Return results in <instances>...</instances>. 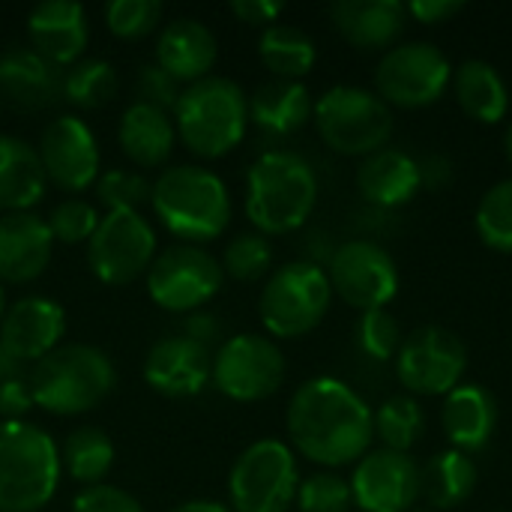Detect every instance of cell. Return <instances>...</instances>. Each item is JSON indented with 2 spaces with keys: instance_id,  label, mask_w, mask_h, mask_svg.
I'll list each match as a JSON object with an SVG mask.
<instances>
[{
  "instance_id": "obj_1",
  "label": "cell",
  "mask_w": 512,
  "mask_h": 512,
  "mask_svg": "<svg viewBox=\"0 0 512 512\" xmlns=\"http://www.w3.org/2000/svg\"><path fill=\"white\" fill-rule=\"evenodd\" d=\"M285 423L291 447L324 468L357 465L375 438V420L366 399L330 375L309 378L294 390Z\"/></svg>"
},
{
  "instance_id": "obj_2",
  "label": "cell",
  "mask_w": 512,
  "mask_h": 512,
  "mask_svg": "<svg viewBox=\"0 0 512 512\" xmlns=\"http://www.w3.org/2000/svg\"><path fill=\"white\" fill-rule=\"evenodd\" d=\"M318 204V174L294 150L261 153L246 174V216L258 234L297 231Z\"/></svg>"
},
{
  "instance_id": "obj_3",
  "label": "cell",
  "mask_w": 512,
  "mask_h": 512,
  "mask_svg": "<svg viewBox=\"0 0 512 512\" xmlns=\"http://www.w3.org/2000/svg\"><path fill=\"white\" fill-rule=\"evenodd\" d=\"M162 228L192 246L216 240L231 222V195L219 174L201 165L165 168L150 189Z\"/></svg>"
},
{
  "instance_id": "obj_4",
  "label": "cell",
  "mask_w": 512,
  "mask_h": 512,
  "mask_svg": "<svg viewBox=\"0 0 512 512\" xmlns=\"http://www.w3.org/2000/svg\"><path fill=\"white\" fill-rule=\"evenodd\" d=\"M174 129L183 144L201 159L231 153L249 129V96L222 75H207L186 84L174 105Z\"/></svg>"
},
{
  "instance_id": "obj_5",
  "label": "cell",
  "mask_w": 512,
  "mask_h": 512,
  "mask_svg": "<svg viewBox=\"0 0 512 512\" xmlns=\"http://www.w3.org/2000/svg\"><path fill=\"white\" fill-rule=\"evenodd\" d=\"M27 384L36 408L57 417H75L93 411L114 390L117 372L105 351L75 342L60 345L33 363Z\"/></svg>"
},
{
  "instance_id": "obj_6",
  "label": "cell",
  "mask_w": 512,
  "mask_h": 512,
  "mask_svg": "<svg viewBox=\"0 0 512 512\" xmlns=\"http://www.w3.org/2000/svg\"><path fill=\"white\" fill-rule=\"evenodd\" d=\"M60 450L27 420H0V512L42 510L60 486Z\"/></svg>"
},
{
  "instance_id": "obj_7",
  "label": "cell",
  "mask_w": 512,
  "mask_h": 512,
  "mask_svg": "<svg viewBox=\"0 0 512 512\" xmlns=\"http://www.w3.org/2000/svg\"><path fill=\"white\" fill-rule=\"evenodd\" d=\"M312 123L324 144L342 156H372L393 138V108L372 90L354 84H336L318 96Z\"/></svg>"
},
{
  "instance_id": "obj_8",
  "label": "cell",
  "mask_w": 512,
  "mask_h": 512,
  "mask_svg": "<svg viewBox=\"0 0 512 512\" xmlns=\"http://www.w3.org/2000/svg\"><path fill=\"white\" fill-rule=\"evenodd\" d=\"M330 303L333 288L327 270L312 261H291L267 279L258 309L270 336L300 339L327 318Z\"/></svg>"
},
{
  "instance_id": "obj_9",
  "label": "cell",
  "mask_w": 512,
  "mask_h": 512,
  "mask_svg": "<svg viewBox=\"0 0 512 512\" xmlns=\"http://www.w3.org/2000/svg\"><path fill=\"white\" fill-rule=\"evenodd\" d=\"M297 489L300 471L294 450L276 438L249 444L228 474L234 512H288L297 501Z\"/></svg>"
},
{
  "instance_id": "obj_10",
  "label": "cell",
  "mask_w": 512,
  "mask_h": 512,
  "mask_svg": "<svg viewBox=\"0 0 512 512\" xmlns=\"http://www.w3.org/2000/svg\"><path fill=\"white\" fill-rule=\"evenodd\" d=\"M225 282L222 264L201 246L174 243L162 249L147 270V294L165 312H198Z\"/></svg>"
},
{
  "instance_id": "obj_11",
  "label": "cell",
  "mask_w": 512,
  "mask_h": 512,
  "mask_svg": "<svg viewBox=\"0 0 512 512\" xmlns=\"http://www.w3.org/2000/svg\"><path fill=\"white\" fill-rule=\"evenodd\" d=\"M450 81L453 66L432 42L393 45L375 69V93L390 108H426L444 96Z\"/></svg>"
},
{
  "instance_id": "obj_12",
  "label": "cell",
  "mask_w": 512,
  "mask_h": 512,
  "mask_svg": "<svg viewBox=\"0 0 512 512\" xmlns=\"http://www.w3.org/2000/svg\"><path fill=\"white\" fill-rule=\"evenodd\" d=\"M153 258H156V234L141 213H129V210L105 213L93 237L87 240V264L102 285L120 288L147 276Z\"/></svg>"
},
{
  "instance_id": "obj_13",
  "label": "cell",
  "mask_w": 512,
  "mask_h": 512,
  "mask_svg": "<svg viewBox=\"0 0 512 512\" xmlns=\"http://www.w3.org/2000/svg\"><path fill=\"white\" fill-rule=\"evenodd\" d=\"M468 372L465 342L444 327H417L402 339L396 354V375L408 396H447Z\"/></svg>"
},
{
  "instance_id": "obj_14",
  "label": "cell",
  "mask_w": 512,
  "mask_h": 512,
  "mask_svg": "<svg viewBox=\"0 0 512 512\" xmlns=\"http://www.w3.org/2000/svg\"><path fill=\"white\" fill-rule=\"evenodd\" d=\"M285 381L279 345L258 333H240L219 345L213 357V384L231 402H264Z\"/></svg>"
},
{
  "instance_id": "obj_15",
  "label": "cell",
  "mask_w": 512,
  "mask_h": 512,
  "mask_svg": "<svg viewBox=\"0 0 512 512\" xmlns=\"http://www.w3.org/2000/svg\"><path fill=\"white\" fill-rule=\"evenodd\" d=\"M327 279L333 294L360 312L387 309V303L399 294V267L393 255L372 240L342 243L330 255Z\"/></svg>"
},
{
  "instance_id": "obj_16",
  "label": "cell",
  "mask_w": 512,
  "mask_h": 512,
  "mask_svg": "<svg viewBox=\"0 0 512 512\" xmlns=\"http://www.w3.org/2000/svg\"><path fill=\"white\" fill-rule=\"evenodd\" d=\"M36 153L45 177L63 192H84L99 180L96 135L75 114H60L57 120H51L42 129Z\"/></svg>"
},
{
  "instance_id": "obj_17",
  "label": "cell",
  "mask_w": 512,
  "mask_h": 512,
  "mask_svg": "<svg viewBox=\"0 0 512 512\" xmlns=\"http://www.w3.org/2000/svg\"><path fill=\"white\" fill-rule=\"evenodd\" d=\"M351 483L354 504L363 512H411L420 498V468L408 453L369 450Z\"/></svg>"
},
{
  "instance_id": "obj_18",
  "label": "cell",
  "mask_w": 512,
  "mask_h": 512,
  "mask_svg": "<svg viewBox=\"0 0 512 512\" xmlns=\"http://www.w3.org/2000/svg\"><path fill=\"white\" fill-rule=\"evenodd\" d=\"M144 381L171 399L198 396L213 381V351L189 336H162L147 351Z\"/></svg>"
},
{
  "instance_id": "obj_19",
  "label": "cell",
  "mask_w": 512,
  "mask_h": 512,
  "mask_svg": "<svg viewBox=\"0 0 512 512\" xmlns=\"http://www.w3.org/2000/svg\"><path fill=\"white\" fill-rule=\"evenodd\" d=\"M66 333V312L48 297H24L0 321V345L15 363H39Z\"/></svg>"
},
{
  "instance_id": "obj_20",
  "label": "cell",
  "mask_w": 512,
  "mask_h": 512,
  "mask_svg": "<svg viewBox=\"0 0 512 512\" xmlns=\"http://www.w3.org/2000/svg\"><path fill=\"white\" fill-rule=\"evenodd\" d=\"M54 252L48 219L33 210L0 216V282L24 285L39 279Z\"/></svg>"
},
{
  "instance_id": "obj_21",
  "label": "cell",
  "mask_w": 512,
  "mask_h": 512,
  "mask_svg": "<svg viewBox=\"0 0 512 512\" xmlns=\"http://www.w3.org/2000/svg\"><path fill=\"white\" fill-rule=\"evenodd\" d=\"M27 36L33 51L54 66H66L87 48V12L75 0H42L27 15Z\"/></svg>"
},
{
  "instance_id": "obj_22",
  "label": "cell",
  "mask_w": 512,
  "mask_h": 512,
  "mask_svg": "<svg viewBox=\"0 0 512 512\" xmlns=\"http://www.w3.org/2000/svg\"><path fill=\"white\" fill-rule=\"evenodd\" d=\"M63 96V72L39 51L9 45L0 54V99L15 108H45Z\"/></svg>"
},
{
  "instance_id": "obj_23",
  "label": "cell",
  "mask_w": 512,
  "mask_h": 512,
  "mask_svg": "<svg viewBox=\"0 0 512 512\" xmlns=\"http://www.w3.org/2000/svg\"><path fill=\"white\" fill-rule=\"evenodd\" d=\"M219 57L216 33L198 18H174L156 39V63L180 84H195L210 75Z\"/></svg>"
},
{
  "instance_id": "obj_24",
  "label": "cell",
  "mask_w": 512,
  "mask_h": 512,
  "mask_svg": "<svg viewBox=\"0 0 512 512\" xmlns=\"http://www.w3.org/2000/svg\"><path fill=\"white\" fill-rule=\"evenodd\" d=\"M330 18L351 45L363 51H390L405 33L408 6L399 0H339L330 6Z\"/></svg>"
},
{
  "instance_id": "obj_25",
  "label": "cell",
  "mask_w": 512,
  "mask_h": 512,
  "mask_svg": "<svg viewBox=\"0 0 512 512\" xmlns=\"http://www.w3.org/2000/svg\"><path fill=\"white\" fill-rule=\"evenodd\" d=\"M444 432L459 453H480L489 447L495 426H498V405L495 396L480 384H459L453 393L444 396L441 408Z\"/></svg>"
},
{
  "instance_id": "obj_26",
  "label": "cell",
  "mask_w": 512,
  "mask_h": 512,
  "mask_svg": "<svg viewBox=\"0 0 512 512\" xmlns=\"http://www.w3.org/2000/svg\"><path fill=\"white\" fill-rule=\"evenodd\" d=\"M420 186V162L396 147L366 156L357 168V189L375 207H402L420 192Z\"/></svg>"
},
{
  "instance_id": "obj_27",
  "label": "cell",
  "mask_w": 512,
  "mask_h": 512,
  "mask_svg": "<svg viewBox=\"0 0 512 512\" xmlns=\"http://www.w3.org/2000/svg\"><path fill=\"white\" fill-rule=\"evenodd\" d=\"M312 96L303 81H264L249 96V123L273 138H288L312 120Z\"/></svg>"
},
{
  "instance_id": "obj_28",
  "label": "cell",
  "mask_w": 512,
  "mask_h": 512,
  "mask_svg": "<svg viewBox=\"0 0 512 512\" xmlns=\"http://www.w3.org/2000/svg\"><path fill=\"white\" fill-rule=\"evenodd\" d=\"M117 138H120L123 153L135 165H141V168H159L174 153L177 129H174V120H171L168 111L153 108V105L135 99L123 111V117H120Z\"/></svg>"
},
{
  "instance_id": "obj_29",
  "label": "cell",
  "mask_w": 512,
  "mask_h": 512,
  "mask_svg": "<svg viewBox=\"0 0 512 512\" xmlns=\"http://www.w3.org/2000/svg\"><path fill=\"white\" fill-rule=\"evenodd\" d=\"M45 168L33 144L0 135V210L3 213H24L39 204L45 192Z\"/></svg>"
},
{
  "instance_id": "obj_30",
  "label": "cell",
  "mask_w": 512,
  "mask_h": 512,
  "mask_svg": "<svg viewBox=\"0 0 512 512\" xmlns=\"http://www.w3.org/2000/svg\"><path fill=\"white\" fill-rule=\"evenodd\" d=\"M477 480L480 471L468 453L444 450L420 468V495L432 504V510H456L474 495Z\"/></svg>"
},
{
  "instance_id": "obj_31",
  "label": "cell",
  "mask_w": 512,
  "mask_h": 512,
  "mask_svg": "<svg viewBox=\"0 0 512 512\" xmlns=\"http://www.w3.org/2000/svg\"><path fill=\"white\" fill-rule=\"evenodd\" d=\"M453 87L462 111L480 123H498L510 111V90L501 72L486 60H465L453 72Z\"/></svg>"
},
{
  "instance_id": "obj_32",
  "label": "cell",
  "mask_w": 512,
  "mask_h": 512,
  "mask_svg": "<svg viewBox=\"0 0 512 512\" xmlns=\"http://www.w3.org/2000/svg\"><path fill=\"white\" fill-rule=\"evenodd\" d=\"M258 54L264 66L282 81H300L312 72L318 60L315 39L294 24H270L258 39Z\"/></svg>"
},
{
  "instance_id": "obj_33",
  "label": "cell",
  "mask_w": 512,
  "mask_h": 512,
  "mask_svg": "<svg viewBox=\"0 0 512 512\" xmlns=\"http://www.w3.org/2000/svg\"><path fill=\"white\" fill-rule=\"evenodd\" d=\"M114 468V441L96 429L81 426L75 429L60 450V471L69 474L78 486H99Z\"/></svg>"
},
{
  "instance_id": "obj_34",
  "label": "cell",
  "mask_w": 512,
  "mask_h": 512,
  "mask_svg": "<svg viewBox=\"0 0 512 512\" xmlns=\"http://www.w3.org/2000/svg\"><path fill=\"white\" fill-rule=\"evenodd\" d=\"M372 420H375V435L381 438L384 450H393V453H411L414 444L423 438V426H426L423 408L414 396L387 399L372 414Z\"/></svg>"
},
{
  "instance_id": "obj_35",
  "label": "cell",
  "mask_w": 512,
  "mask_h": 512,
  "mask_svg": "<svg viewBox=\"0 0 512 512\" xmlns=\"http://www.w3.org/2000/svg\"><path fill=\"white\" fill-rule=\"evenodd\" d=\"M117 72L108 60H81L63 72V99L90 111L102 108L117 96Z\"/></svg>"
},
{
  "instance_id": "obj_36",
  "label": "cell",
  "mask_w": 512,
  "mask_h": 512,
  "mask_svg": "<svg viewBox=\"0 0 512 512\" xmlns=\"http://www.w3.org/2000/svg\"><path fill=\"white\" fill-rule=\"evenodd\" d=\"M474 228L489 249L512 255V177L495 183L480 198L474 213Z\"/></svg>"
},
{
  "instance_id": "obj_37",
  "label": "cell",
  "mask_w": 512,
  "mask_h": 512,
  "mask_svg": "<svg viewBox=\"0 0 512 512\" xmlns=\"http://www.w3.org/2000/svg\"><path fill=\"white\" fill-rule=\"evenodd\" d=\"M219 264L237 282H258L273 267V246L264 234L246 231V234H237L234 240H228Z\"/></svg>"
},
{
  "instance_id": "obj_38",
  "label": "cell",
  "mask_w": 512,
  "mask_h": 512,
  "mask_svg": "<svg viewBox=\"0 0 512 512\" xmlns=\"http://www.w3.org/2000/svg\"><path fill=\"white\" fill-rule=\"evenodd\" d=\"M150 189H153V183L141 171L111 168V171L99 174V180H96V201L108 213H114V210L138 213L141 204L150 201Z\"/></svg>"
},
{
  "instance_id": "obj_39",
  "label": "cell",
  "mask_w": 512,
  "mask_h": 512,
  "mask_svg": "<svg viewBox=\"0 0 512 512\" xmlns=\"http://www.w3.org/2000/svg\"><path fill=\"white\" fill-rule=\"evenodd\" d=\"M294 504L300 507V512H348V507L354 504L351 483L333 471L312 474L300 483Z\"/></svg>"
},
{
  "instance_id": "obj_40",
  "label": "cell",
  "mask_w": 512,
  "mask_h": 512,
  "mask_svg": "<svg viewBox=\"0 0 512 512\" xmlns=\"http://www.w3.org/2000/svg\"><path fill=\"white\" fill-rule=\"evenodd\" d=\"M162 18L159 0H111L105 6V24L120 39H141L156 30Z\"/></svg>"
},
{
  "instance_id": "obj_41",
  "label": "cell",
  "mask_w": 512,
  "mask_h": 512,
  "mask_svg": "<svg viewBox=\"0 0 512 512\" xmlns=\"http://www.w3.org/2000/svg\"><path fill=\"white\" fill-rule=\"evenodd\" d=\"M99 213L90 201L84 198H66L60 201L51 213H48V228H51V237L66 243V246H75V243H87L99 225Z\"/></svg>"
},
{
  "instance_id": "obj_42",
  "label": "cell",
  "mask_w": 512,
  "mask_h": 512,
  "mask_svg": "<svg viewBox=\"0 0 512 512\" xmlns=\"http://www.w3.org/2000/svg\"><path fill=\"white\" fill-rule=\"evenodd\" d=\"M357 339H360V348L366 357L387 363L399 354L405 336H402L399 321L387 309H372V312H363L360 327H357Z\"/></svg>"
},
{
  "instance_id": "obj_43",
  "label": "cell",
  "mask_w": 512,
  "mask_h": 512,
  "mask_svg": "<svg viewBox=\"0 0 512 512\" xmlns=\"http://www.w3.org/2000/svg\"><path fill=\"white\" fill-rule=\"evenodd\" d=\"M135 90H138V102H147L153 108L162 111H174L183 87L177 78H171L159 63H144L135 75Z\"/></svg>"
},
{
  "instance_id": "obj_44",
  "label": "cell",
  "mask_w": 512,
  "mask_h": 512,
  "mask_svg": "<svg viewBox=\"0 0 512 512\" xmlns=\"http://www.w3.org/2000/svg\"><path fill=\"white\" fill-rule=\"evenodd\" d=\"M69 512H144V507L123 489L99 483V486H87L75 495L72 510Z\"/></svg>"
},
{
  "instance_id": "obj_45",
  "label": "cell",
  "mask_w": 512,
  "mask_h": 512,
  "mask_svg": "<svg viewBox=\"0 0 512 512\" xmlns=\"http://www.w3.org/2000/svg\"><path fill=\"white\" fill-rule=\"evenodd\" d=\"M33 393L27 378H9L0 384V417L3 420H24L27 411H33Z\"/></svg>"
},
{
  "instance_id": "obj_46",
  "label": "cell",
  "mask_w": 512,
  "mask_h": 512,
  "mask_svg": "<svg viewBox=\"0 0 512 512\" xmlns=\"http://www.w3.org/2000/svg\"><path fill=\"white\" fill-rule=\"evenodd\" d=\"M465 9V3L459 0H414L408 3V18H417L420 24H447L450 18H456Z\"/></svg>"
},
{
  "instance_id": "obj_47",
  "label": "cell",
  "mask_w": 512,
  "mask_h": 512,
  "mask_svg": "<svg viewBox=\"0 0 512 512\" xmlns=\"http://www.w3.org/2000/svg\"><path fill=\"white\" fill-rule=\"evenodd\" d=\"M282 3L276 0H231V12L243 21V24H255V27H270L276 24V18L282 15Z\"/></svg>"
},
{
  "instance_id": "obj_48",
  "label": "cell",
  "mask_w": 512,
  "mask_h": 512,
  "mask_svg": "<svg viewBox=\"0 0 512 512\" xmlns=\"http://www.w3.org/2000/svg\"><path fill=\"white\" fill-rule=\"evenodd\" d=\"M219 333H222V324L213 315H207V312H192L186 318V324H183V336H189L192 342L204 345L207 351L219 342Z\"/></svg>"
},
{
  "instance_id": "obj_49",
  "label": "cell",
  "mask_w": 512,
  "mask_h": 512,
  "mask_svg": "<svg viewBox=\"0 0 512 512\" xmlns=\"http://www.w3.org/2000/svg\"><path fill=\"white\" fill-rule=\"evenodd\" d=\"M171 512H234L231 507L219 504V501H186L180 507H174Z\"/></svg>"
},
{
  "instance_id": "obj_50",
  "label": "cell",
  "mask_w": 512,
  "mask_h": 512,
  "mask_svg": "<svg viewBox=\"0 0 512 512\" xmlns=\"http://www.w3.org/2000/svg\"><path fill=\"white\" fill-rule=\"evenodd\" d=\"M18 375H21V363H15V360L6 354V348L0 345V384L9 381V378H18Z\"/></svg>"
},
{
  "instance_id": "obj_51",
  "label": "cell",
  "mask_w": 512,
  "mask_h": 512,
  "mask_svg": "<svg viewBox=\"0 0 512 512\" xmlns=\"http://www.w3.org/2000/svg\"><path fill=\"white\" fill-rule=\"evenodd\" d=\"M504 150H507V159H510L512 165V123L507 126V135H504Z\"/></svg>"
},
{
  "instance_id": "obj_52",
  "label": "cell",
  "mask_w": 512,
  "mask_h": 512,
  "mask_svg": "<svg viewBox=\"0 0 512 512\" xmlns=\"http://www.w3.org/2000/svg\"><path fill=\"white\" fill-rule=\"evenodd\" d=\"M3 315H6V297H3V288H0V321H3Z\"/></svg>"
},
{
  "instance_id": "obj_53",
  "label": "cell",
  "mask_w": 512,
  "mask_h": 512,
  "mask_svg": "<svg viewBox=\"0 0 512 512\" xmlns=\"http://www.w3.org/2000/svg\"><path fill=\"white\" fill-rule=\"evenodd\" d=\"M411 512H435V510H411Z\"/></svg>"
}]
</instances>
